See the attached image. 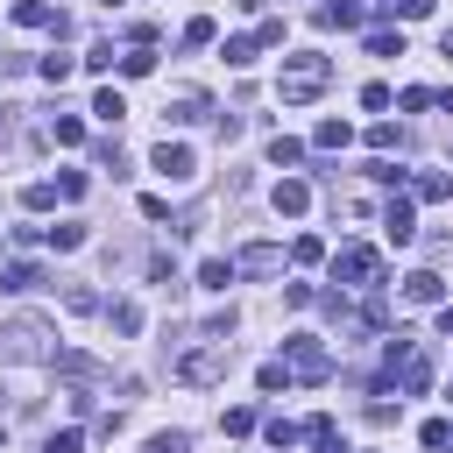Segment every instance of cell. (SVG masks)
<instances>
[{
	"label": "cell",
	"mask_w": 453,
	"mask_h": 453,
	"mask_svg": "<svg viewBox=\"0 0 453 453\" xmlns=\"http://www.w3.org/2000/svg\"><path fill=\"white\" fill-rule=\"evenodd\" d=\"M333 283H354V290H375V283H382V255H375L368 241H347V248L333 255Z\"/></svg>",
	"instance_id": "cell-4"
},
{
	"label": "cell",
	"mask_w": 453,
	"mask_h": 453,
	"mask_svg": "<svg viewBox=\"0 0 453 453\" xmlns=\"http://www.w3.org/2000/svg\"><path fill=\"white\" fill-rule=\"evenodd\" d=\"M64 304H71V311H106V304H99L85 283H71V290H64Z\"/></svg>",
	"instance_id": "cell-40"
},
{
	"label": "cell",
	"mask_w": 453,
	"mask_h": 453,
	"mask_svg": "<svg viewBox=\"0 0 453 453\" xmlns=\"http://www.w3.org/2000/svg\"><path fill=\"white\" fill-rule=\"evenodd\" d=\"M396 142H403V134H396V127H389V120H375V127H368V149H375V156H389V149H396Z\"/></svg>",
	"instance_id": "cell-35"
},
{
	"label": "cell",
	"mask_w": 453,
	"mask_h": 453,
	"mask_svg": "<svg viewBox=\"0 0 453 453\" xmlns=\"http://www.w3.org/2000/svg\"><path fill=\"white\" fill-rule=\"evenodd\" d=\"M262 439H269L276 453H290V446L304 439V425H290V418H262Z\"/></svg>",
	"instance_id": "cell-22"
},
{
	"label": "cell",
	"mask_w": 453,
	"mask_h": 453,
	"mask_svg": "<svg viewBox=\"0 0 453 453\" xmlns=\"http://www.w3.org/2000/svg\"><path fill=\"white\" fill-rule=\"evenodd\" d=\"M368 57H403V28H368Z\"/></svg>",
	"instance_id": "cell-24"
},
{
	"label": "cell",
	"mask_w": 453,
	"mask_h": 453,
	"mask_svg": "<svg viewBox=\"0 0 453 453\" xmlns=\"http://www.w3.org/2000/svg\"><path fill=\"white\" fill-rule=\"evenodd\" d=\"M28 361H57V326L42 311L0 319V368H28Z\"/></svg>",
	"instance_id": "cell-1"
},
{
	"label": "cell",
	"mask_w": 453,
	"mask_h": 453,
	"mask_svg": "<svg viewBox=\"0 0 453 453\" xmlns=\"http://www.w3.org/2000/svg\"><path fill=\"white\" fill-rule=\"evenodd\" d=\"M269 163H276V170L304 163V142H297V134H276V142H269Z\"/></svg>",
	"instance_id": "cell-25"
},
{
	"label": "cell",
	"mask_w": 453,
	"mask_h": 453,
	"mask_svg": "<svg viewBox=\"0 0 453 453\" xmlns=\"http://www.w3.org/2000/svg\"><path fill=\"white\" fill-rule=\"evenodd\" d=\"M290 382H297L290 361H262V368H255V389H262V396H276V389H290Z\"/></svg>",
	"instance_id": "cell-19"
},
{
	"label": "cell",
	"mask_w": 453,
	"mask_h": 453,
	"mask_svg": "<svg viewBox=\"0 0 453 453\" xmlns=\"http://www.w3.org/2000/svg\"><path fill=\"white\" fill-rule=\"evenodd\" d=\"M113 64H120L113 42H92V50H85V71H113Z\"/></svg>",
	"instance_id": "cell-33"
},
{
	"label": "cell",
	"mask_w": 453,
	"mask_h": 453,
	"mask_svg": "<svg viewBox=\"0 0 453 453\" xmlns=\"http://www.w3.org/2000/svg\"><path fill=\"white\" fill-rule=\"evenodd\" d=\"M35 71H42V78H50V85H64V78H71V57H57V50H50V57H42V64H35Z\"/></svg>",
	"instance_id": "cell-38"
},
{
	"label": "cell",
	"mask_w": 453,
	"mask_h": 453,
	"mask_svg": "<svg viewBox=\"0 0 453 453\" xmlns=\"http://www.w3.org/2000/svg\"><path fill=\"white\" fill-rule=\"evenodd\" d=\"M50 134H57V142H64V149H78V142H85V127H78V120H71V113H57V120H50Z\"/></svg>",
	"instance_id": "cell-34"
},
{
	"label": "cell",
	"mask_w": 453,
	"mask_h": 453,
	"mask_svg": "<svg viewBox=\"0 0 453 453\" xmlns=\"http://www.w3.org/2000/svg\"><path fill=\"white\" fill-rule=\"evenodd\" d=\"M0 446H7V418H0Z\"/></svg>",
	"instance_id": "cell-46"
},
{
	"label": "cell",
	"mask_w": 453,
	"mask_h": 453,
	"mask_svg": "<svg viewBox=\"0 0 453 453\" xmlns=\"http://www.w3.org/2000/svg\"><path fill=\"white\" fill-rule=\"evenodd\" d=\"M411 198H453V177L446 170H411Z\"/></svg>",
	"instance_id": "cell-17"
},
{
	"label": "cell",
	"mask_w": 453,
	"mask_h": 453,
	"mask_svg": "<svg viewBox=\"0 0 453 453\" xmlns=\"http://www.w3.org/2000/svg\"><path fill=\"white\" fill-rule=\"evenodd\" d=\"M234 7H241V14H262V0H234Z\"/></svg>",
	"instance_id": "cell-45"
},
{
	"label": "cell",
	"mask_w": 453,
	"mask_h": 453,
	"mask_svg": "<svg viewBox=\"0 0 453 453\" xmlns=\"http://www.w3.org/2000/svg\"><path fill=\"white\" fill-rule=\"evenodd\" d=\"M283 354H290V368H297V382H326L333 375V354L311 340V333H290L283 340Z\"/></svg>",
	"instance_id": "cell-5"
},
{
	"label": "cell",
	"mask_w": 453,
	"mask_h": 453,
	"mask_svg": "<svg viewBox=\"0 0 453 453\" xmlns=\"http://www.w3.org/2000/svg\"><path fill=\"white\" fill-rule=\"evenodd\" d=\"M439 57H453V28H439Z\"/></svg>",
	"instance_id": "cell-44"
},
{
	"label": "cell",
	"mask_w": 453,
	"mask_h": 453,
	"mask_svg": "<svg viewBox=\"0 0 453 453\" xmlns=\"http://www.w3.org/2000/svg\"><path fill=\"white\" fill-rule=\"evenodd\" d=\"M319 255H326V241H319V234H297V241H290V262H297V269H311Z\"/></svg>",
	"instance_id": "cell-29"
},
{
	"label": "cell",
	"mask_w": 453,
	"mask_h": 453,
	"mask_svg": "<svg viewBox=\"0 0 453 453\" xmlns=\"http://www.w3.org/2000/svg\"><path fill=\"white\" fill-rule=\"evenodd\" d=\"M439 333H446V340H453V304H439Z\"/></svg>",
	"instance_id": "cell-43"
},
{
	"label": "cell",
	"mask_w": 453,
	"mask_h": 453,
	"mask_svg": "<svg viewBox=\"0 0 453 453\" xmlns=\"http://www.w3.org/2000/svg\"><path fill=\"white\" fill-rule=\"evenodd\" d=\"M361 21H368L361 0H319L311 7V28H361Z\"/></svg>",
	"instance_id": "cell-10"
},
{
	"label": "cell",
	"mask_w": 453,
	"mask_h": 453,
	"mask_svg": "<svg viewBox=\"0 0 453 453\" xmlns=\"http://www.w3.org/2000/svg\"><path fill=\"white\" fill-rule=\"evenodd\" d=\"M255 50H262L255 35H226V42H219V57H226L234 71H248V64H255Z\"/></svg>",
	"instance_id": "cell-23"
},
{
	"label": "cell",
	"mask_w": 453,
	"mask_h": 453,
	"mask_svg": "<svg viewBox=\"0 0 453 453\" xmlns=\"http://www.w3.org/2000/svg\"><path fill=\"white\" fill-rule=\"evenodd\" d=\"M368 177H375V184H382V191H396V184H403V177H411V170H396V163H389V156H375V163H368Z\"/></svg>",
	"instance_id": "cell-31"
},
{
	"label": "cell",
	"mask_w": 453,
	"mask_h": 453,
	"mask_svg": "<svg viewBox=\"0 0 453 453\" xmlns=\"http://www.w3.org/2000/svg\"><path fill=\"white\" fill-rule=\"evenodd\" d=\"M156 71V42H127L120 50V78H149Z\"/></svg>",
	"instance_id": "cell-16"
},
{
	"label": "cell",
	"mask_w": 453,
	"mask_h": 453,
	"mask_svg": "<svg viewBox=\"0 0 453 453\" xmlns=\"http://www.w3.org/2000/svg\"><path fill=\"white\" fill-rule=\"evenodd\" d=\"M439 297H446L439 269H411V276H403V304H439Z\"/></svg>",
	"instance_id": "cell-14"
},
{
	"label": "cell",
	"mask_w": 453,
	"mask_h": 453,
	"mask_svg": "<svg viewBox=\"0 0 453 453\" xmlns=\"http://www.w3.org/2000/svg\"><path fill=\"white\" fill-rule=\"evenodd\" d=\"M205 347H191V354H177V382L184 389H212V382H226V368H234V340H212V333H198Z\"/></svg>",
	"instance_id": "cell-3"
},
{
	"label": "cell",
	"mask_w": 453,
	"mask_h": 453,
	"mask_svg": "<svg viewBox=\"0 0 453 453\" xmlns=\"http://www.w3.org/2000/svg\"><path fill=\"white\" fill-rule=\"evenodd\" d=\"M156 177H170V184H191L198 177V156H191V142H156Z\"/></svg>",
	"instance_id": "cell-6"
},
{
	"label": "cell",
	"mask_w": 453,
	"mask_h": 453,
	"mask_svg": "<svg viewBox=\"0 0 453 453\" xmlns=\"http://www.w3.org/2000/svg\"><path fill=\"white\" fill-rule=\"evenodd\" d=\"M219 425H226V432H234V439H241V432H255V411H248V403H234V411H226V418H219Z\"/></svg>",
	"instance_id": "cell-41"
},
{
	"label": "cell",
	"mask_w": 453,
	"mask_h": 453,
	"mask_svg": "<svg viewBox=\"0 0 453 453\" xmlns=\"http://www.w3.org/2000/svg\"><path fill=\"white\" fill-rule=\"evenodd\" d=\"M382 234H389L396 248L418 241V212H411V198H389V205H382Z\"/></svg>",
	"instance_id": "cell-11"
},
{
	"label": "cell",
	"mask_w": 453,
	"mask_h": 453,
	"mask_svg": "<svg viewBox=\"0 0 453 453\" xmlns=\"http://www.w3.org/2000/svg\"><path fill=\"white\" fill-rule=\"evenodd\" d=\"M234 276H241V269H234L226 255H205V262H198V283H205V290H226Z\"/></svg>",
	"instance_id": "cell-21"
},
{
	"label": "cell",
	"mask_w": 453,
	"mask_h": 453,
	"mask_svg": "<svg viewBox=\"0 0 453 453\" xmlns=\"http://www.w3.org/2000/svg\"><path fill=\"white\" fill-rule=\"evenodd\" d=\"M234 269H241V276H283V248H276V241H248V248L234 255Z\"/></svg>",
	"instance_id": "cell-9"
},
{
	"label": "cell",
	"mask_w": 453,
	"mask_h": 453,
	"mask_svg": "<svg viewBox=\"0 0 453 453\" xmlns=\"http://www.w3.org/2000/svg\"><path fill=\"white\" fill-rule=\"evenodd\" d=\"M205 113H212V99H205L198 85H170V99H163V120L191 127V120H205Z\"/></svg>",
	"instance_id": "cell-7"
},
{
	"label": "cell",
	"mask_w": 453,
	"mask_h": 453,
	"mask_svg": "<svg viewBox=\"0 0 453 453\" xmlns=\"http://www.w3.org/2000/svg\"><path fill=\"white\" fill-rule=\"evenodd\" d=\"M92 113H99V120H106V127H113V120H120V113H127V99H120V92H113V85H106V92H99V99H92Z\"/></svg>",
	"instance_id": "cell-30"
},
{
	"label": "cell",
	"mask_w": 453,
	"mask_h": 453,
	"mask_svg": "<svg viewBox=\"0 0 453 453\" xmlns=\"http://www.w3.org/2000/svg\"><path fill=\"white\" fill-rule=\"evenodd\" d=\"M311 149H347V120H319L311 127Z\"/></svg>",
	"instance_id": "cell-28"
},
{
	"label": "cell",
	"mask_w": 453,
	"mask_h": 453,
	"mask_svg": "<svg viewBox=\"0 0 453 453\" xmlns=\"http://www.w3.org/2000/svg\"><path fill=\"white\" fill-rule=\"evenodd\" d=\"M42 241H50L57 255H71V248H85V219H57V226H50Z\"/></svg>",
	"instance_id": "cell-20"
},
{
	"label": "cell",
	"mask_w": 453,
	"mask_h": 453,
	"mask_svg": "<svg viewBox=\"0 0 453 453\" xmlns=\"http://www.w3.org/2000/svg\"><path fill=\"white\" fill-rule=\"evenodd\" d=\"M212 35H219V21H212V14H191V21H184V42H191V50H205Z\"/></svg>",
	"instance_id": "cell-27"
},
{
	"label": "cell",
	"mask_w": 453,
	"mask_h": 453,
	"mask_svg": "<svg viewBox=\"0 0 453 453\" xmlns=\"http://www.w3.org/2000/svg\"><path fill=\"white\" fill-rule=\"evenodd\" d=\"M42 283H50V276H42L35 262H7V269H0V290H7V297H28V290H42Z\"/></svg>",
	"instance_id": "cell-13"
},
{
	"label": "cell",
	"mask_w": 453,
	"mask_h": 453,
	"mask_svg": "<svg viewBox=\"0 0 453 453\" xmlns=\"http://www.w3.org/2000/svg\"><path fill=\"white\" fill-rule=\"evenodd\" d=\"M14 28H50V35H71V14H57L50 0H14Z\"/></svg>",
	"instance_id": "cell-8"
},
{
	"label": "cell",
	"mask_w": 453,
	"mask_h": 453,
	"mask_svg": "<svg viewBox=\"0 0 453 453\" xmlns=\"http://www.w3.org/2000/svg\"><path fill=\"white\" fill-rule=\"evenodd\" d=\"M21 205H28V212H50V205H57V184H28Z\"/></svg>",
	"instance_id": "cell-36"
},
{
	"label": "cell",
	"mask_w": 453,
	"mask_h": 453,
	"mask_svg": "<svg viewBox=\"0 0 453 453\" xmlns=\"http://www.w3.org/2000/svg\"><path fill=\"white\" fill-rule=\"evenodd\" d=\"M432 7H439V0H396V7H389V14H403V21H425V14H432Z\"/></svg>",
	"instance_id": "cell-42"
},
{
	"label": "cell",
	"mask_w": 453,
	"mask_h": 453,
	"mask_svg": "<svg viewBox=\"0 0 453 453\" xmlns=\"http://www.w3.org/2000/svg\"><path fill=\"white\" fill-rule=\"evenodd\" d=\"M78 446H85V432H78V425H64V432H50V439H42V453H78Z\"/></svg>",
	"instance_id": "cell-32"
},
{
	"label": "cell",
	"mask_w": 453,
	"mask_h": 453,
	"mask_svg": "<svg viewBox=\"0 0 453 453\" xmlns=\"http://www.w3.org/2000/svg\"><path fill=\"white\" fill-rule=\"evenodd\" d=\"M326 85H333V57H319V50H290L283 71H276V99L283 106H311Z\"/></svg>",
	"instance_id": "cell-2"
},
{
	"label": "cell",
	"mask_w": 453,
	"mask_h": 453,
	"mask_svg": "<svg viewBox=\"0 0 453 453\" xmlns=\"http://www.w3.org/2000/svg\"><path fill=\"white\" fill-rule=\"evenodd\" d=\"M106 326H113L120 340H134V333H142V304H134V297H106Z\"/></svg>",
	"instance_id": "cell-15"
},
{
	"label": "cell",
	"mask_w": 453,
	"mask_h": 453,
	"mask_svg": "<svg viewBox=\"0 0 453 453\" xmlns=\"http://www.w3.org/2000/svg\"><path fill=\"white\" fill-rule=\"evenodd\" d=\"M50 368H57L64 382H99V375H106V368H99L92 354H78V347H57V361H50Z\"/></svg>",
	"instance_id": "cell-12"
},
{
	"label": "cell",
	"mask_w": 453,
	"mask_h": 453,
	"mask_svg": "<svg viewBox=\"0 0 453 453\" xmlns=\"http://www.w3.org/2000/svg\"><path fill=\"white\" fill-rule=\"evenodd\" d=\"M57 198H85V170H57Z\"/></svg>",
	"instance_id": "cell-39"
},
{
	"label": "cell",
	"mask_w": 453,
	"mask_h": 453,
	"mask_svg": "<svg viewBox=\"0 0 453 453\" xmlns=\"http://www.w3.org/2000/svg\"><path fill=\"white\" fill-rule=\"evenodd\" d=\"M304 205H311V184H297V177H283V184H276V212H283V219H297Z\"/></svg>",
	"instance_id": "cell-18"
},
{
	"label": "cell",
	"mask_w": 453,
	"mask_h": 453,
	"mask_svg": "<svg viewBox=\"0 0 453 453\" xmlns=\"http://www.w3.org/2000/svg\"><path fill=\"white\" fill-rule=\"evenodd\" d=\"M142 453H191V439H184V432H156Z\"/></svg>",
	"instance_id": "cell-37"
},
{
	"label": "cell",
	"mask_w": 453,
	"mask_h": 453,
	"mask_svg": "<svg viewBox=\"0 0 453 453\" xmlns=\"http://www.w3.org/2000/svg\"><path fill=\"white\" fill-rule=\"evenodd\" d=\"M418 439H425V453H446V446H453V425H446V418H425Z\"/></svg>",
	"instance_id": "cell-26"
}]
</instances>
